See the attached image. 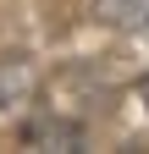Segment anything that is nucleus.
Wrapping results in <instances>:
<instances>
[{
    "label": "nucleus",
    "mask_w": 149,
    "mask_h": 154,
    "mask_svg": "<svg viewBox=\"0 0 149 154\" xmlns=\"http://www.w3.org/2000/svg\"><path fill=\"white\" fill-rule=\"evenodd\" d=\"M144 105H149V77H144Z\"/></svg>",
    "instance_id": "obj_2"
},
{
    "label": "nucleus",
    "mask_w": 149,
    "mask_h": 154,
    "mask_svg": "<svg viewBox=\"0 0 149 154\" xmlns=\"http://www.w3.org/2000/svg\"><path fill=\"white\" fill-rule=\"evenodd\" d=\"M28 143H66V149H78V143H83V132L44 116V121H28Z\"/></svg>",
    "instance_id": "obj_1"
}]
</instances>
